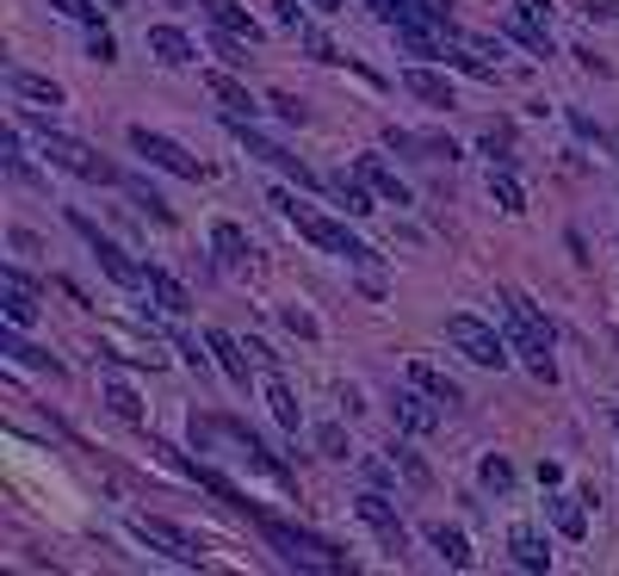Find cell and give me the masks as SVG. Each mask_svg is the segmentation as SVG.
Here are the masks:
<instances>
[{
    "label": "cell",
    "mask_w": 619,
    "mask_h": 576,
    "mask_svg": "<svg viewBox=\"0 0 619 576\" xmlns=\"http://www.w3.org/2000/svg\"><path fill=\"white\" fill-rule=\"evenodd\" d=\"M230 131L242 136V143H248V155H260V161H272V168H279V173H291L298 187H316V173H310L304 161H298V155H291V149H279V143H272V136H260V131H254V124H242V118H235V112H230Z\"/></svg>",
    "instance_id": "cell-10"
},
{
    "label": "cell",
    "mask_w": 619,
    "mask_h": 576,
    "mask_svg": "<svg viewBox=\"0 0 619 576\" xmlns=\"http://www.w3.org/2000/svg\"><path fill=\"white\" fill-rule=\"evenodd\" d=\"M186 471H193V478L205 483V490H211L217 502H230V508H248V496H242V490H235V483L223 478V471H211V465H186Z\"/></svg>",
    "instance_id": "cell-31"
},
{
    "label": "cell",
    "mask_w": 619,
    "mask_h": 576,
    "mask_svg": "<svg viewBox=\"0 0 619 576\" xmlns=\"http://www.w3.org/2000/svg\"><path fill=\"white\" fill-rule=\"evenodd\" d=\"M279 316H286V328H291V335H304V341H316V316H310V310L286 304V310H279Z\"/></svg>",
    "instance_id": "cell-38"
},
{
    "label": "cell",
    "mask_w": 619,
    "mask_h": 576,
    "mask_svg": "<svg viewBox=\"0 0 619 576\" xmlns=\"http://www.w3.org/2000/svg\"><path fill=\"white\" fill-rule=\"evenodd\" d=\"M298 38H304V50H310L316 62H341V57H335V44L323 38V32H298Z\"/></svg>",
    "instance_id": "cell-41"
},
{
    "label": "cell",
    "mask_w": 619,
    "mask_h": 576,
    "mask_svg": "<svg viewBox=\"0 0 619 576\" xmlns=\"http://www.w3.org/2000/svg\"><path fill=\"white\" fill-rule=\"evenodd\" d=\"M508 38H521L533 57H551V32H545V25H533V20H514V25H508Z\"/></svg>",
    "instance_id": "cell-34"
},
{
    "label": "cell",
    "mask_w": 619,
    "mask_h": 576,
    "mask_svg": "<svg viewBox=\"0 0 619 576\" xmlns=\"http://www.w3.org/2000/svg\"><path fill=\"white\" fill-rule=\"evenodd\" d=\"M106 7H118V0H106Z\"/></svg>",
    "instance_id": "cell-52"
},
{
    "label": "cell",
    "mask_w": 619,
    "mask_h": 576,
    "mask_svg": "<svg viewBox=\"0 0 619 576\" xmlns=\"http://www.w3.org/2000/svg\"><path fill=\"white\" fill-rule=\"evenodd\" d=\"M0 161H7V173H13V180H20V187H38V180H44V173L32 168V155H25L20 131H7V136H0Z\"/></svg>",
    "instance_id": "cell-26"
},
{
    "label": "cell",
    "mask_w": 619,
    "mask_h": 576,
    "mask_svg": "<svg viewBox=\"0 0 619 576\" xmlns=\"http://www.w3.org/2000/svg\"><path fill=\"white\" fill-rule=\"evenodd\" d=\"M131 533L143 539V545H155L161 557H174V564H186V571H198L205 557H198V545L180 527H168V520H155V515H131Z\"/></svg>",
    "instance_id": "cell-9"
},
{
    "label": "cell",
    "mask_w": 619,
    "mask_h": 576,
    "mask_svg": "<svg viewBox=\"0 0 619 576\" xmlns=\"http://www.w3.org/2000/svg\"><path fill=\"white\" fill-rule=\"evenodd\" d=\"M390 416H397L403 434H434V428H440V404L427 397L422 384H403V391L390 397Z\"/></svg>",
    "instance_id": "cell-11"
},
{
    "label": "cell",
    "mask_w": 619,
    "mask_h": 576,
    "mask_svg": "<svg viewBox=\"0 0 619 576\" xmlns=\"http://www.w3.org/2000/svg\"><path fill=\"white\" fill-rule=\"evenodd\" d=\"M0 310L13 328H32L38 323V298H32V279L20 267H0Z\"/></svg>",
    "instance_id": "cell-12"
},
{
    "label": "cell",
    "mask_w": 619,
    "mask_h": 576,
    "mask_svg": "<svg viewBox=\"0 0 619 576\" xmlns=\"http://www.w3.org/2000/svg\"><path fill=\"white\" fill-rule=\"evenodd\" d=\"M87 57H94V62H118V44H112V32H106V25L87 38Z\"/></svg>",
    "instance_id": "cell-39"
},
{
    "label": "cell",
    "mask_w": 619,
    "mask_h": 576,
    "mask_svg": "<svg viewBox=\"0 0 619 576\" xmlns=\"http://www.w3.org/2000/svg\"><path fill=\"white\" fill-rule=\"evenodd\" d=\"M180 353H186V365H193V372H205V353H198V341H186V335H180Z\"/></svg>",
    "instance_id": "cell-47"
},
{
    "label": "cell",
    "mask_w": 619,
    "mask_h": 576,
    "mask_svg": "<svg viewBox=\"0 0 619 576\" xmlns=\"http://www.w3.org/2000/svg\"><path fill=\"white\" fill-rule=\"evenodd\" d=\"M545 515H551V527H558L563 539L588 533V508H582V496H551V502H545Z\"/></svg>",
    "instance_id": "cell-21"
},
{
    "label": "cell",
    "mask_w": 619,
    "mask_h": 576,
    "mask_svg": "<svg viewBox=\"0 0 619 576\" xmlns=\"http://www.w3.org/2000/svg\"><path fill=\"white\" fill-rule=\"evenodd\" d=\"M260 533H267V545L286 557L291 571H353L348 552H335L329 539L304 533V527H291V520H260Z\"/></svg>",
    "instance_id": "cell-3"
},
{
    "label": "cell",
    "mask_w": 619,
    "mask_h": 576,
    "mask_svg": "<svg viewBox=\"0 0 619 576\" xmlns=\"http://www.w3.org/2000/svg\"><path fill=\"white\" fill-rule=\"evenodd\" d=\"M205 87H211V94L223 99V106H230L235 118H242V112L254 118V99H248V87H242V81H235V75H217V69H211V75H205Z\"/></svg>",
    "instance_id": "cell-29"
},
{
    "label": "cell",
    "mask_w": 619,
    "mask_h": 576,
    "mask_svg": "<svg viewBox=\"0 0 619 576\" xmlns=\"http://www.w3.org/2000/svg\"><path fill=\"white\" fill-rule=\"evenodd\" d=\"M272 112L286 118V124H304V106H298L291 94H272Z\"/></svg>",
    "instance_id": "cell-45"
},
{
    "label": "cell",
    "mask_w": 619,
    "mask_h": 576,
    "mask_svg": "<svg viewBox=\"0 0 619 576\" xmlns=\"http://www.w3.org/2000/svg\"><path fill=\"white\" fill-rule=\"evenodd\" d=\"M50 7H57V13H69V20H81L87 32H99V7H94V0H50Z\"/></svg>",
    "instance_id": "cell-37"
},
{
    "label": "cell",
    "mask_w": 619,
    "mask_h": 576,
    "mask_svg": "<svg viewBox=\"0 0 619 576\" xmlns=\"http://www.w3.org/2000/svg\"><path fill=\"white\" fill-rule=\"evenodd\" d=\"M570 124H576V136H588V143H600V131H595V118H582V112H570Z\"/></svg>",
    "instance_id": "cell-48"
},
{
    "label": "cell",
    "mask_w": 619,
    "mask_h": 576,
    "mask_svg": "<svg viewBox=\"0 0 619 576\" xmlns=\"http://www.w3.org/2000/svg\"><path fill=\"white\" fill-rule=\"evenodd\" d=\"M477 478H484V483H489V490H508V483H514V465H508V459H502V453H489V459H484V465H477Z\"/></svg>",
    "instance_id": "cell-35"
},
{
    "label": "cell",
    "mask_w": 619,
    "mask_h": 576,
    "mask_svg": "<svg viewBox=\"0 0 619 576\" xmlns=\"http://www.w3.org/2000/svg\"><path fill=\"white\" fill-rule=\"evenodd\" d=\"M446 341L459 347L471 365H496V372L508 365V341L484 323V316H471V310H452V316H446Z\"/></svg>",
    "instance_id": "cell-6"
},
{
    "label": "cell",
    "mask_w": 619,
    "mask_h": 576,
    "mask_svg": "<svg viewBox=\"0 0 619 576\" xmlns=\"http://www.w3.org/2000/svg\"><path fill=\"white\" fill-rule=\"evenodd\" d=\"M588 20H619V0H582Z\"/></svg>",
    "instance_id": "cell-46"
},
{
    "label": "cell",
    "mask_w": 619,
    "mask_h": 576,
    "mask_svg": "<svg viewBox=\"0 0 619 576\" xmlns=\"http://www.w3.org/2000/svg\"><path fill=\"white\" fill-rule=\"evenodd\" d=\"M614 143H619V136H614Z\"/></svg>",
    "instance_id": "cell-53"
},
{
    "label": "cell",
    "mask_w": 619,
    "mask_h": 576,
    "mask_svg": "<svg viewBox=\"0 0 619 576\" xmlns=\"http://www.w3.org/2000/svg\"><path fill=\"white\" fill-rule=\"evenodd\" d=\"M38 136H44V155H50V168L75 173V180H94V187H124V173H118L112 161L94 149V143H81V136H62V131H50V124H38Z\"/></svg>",
    "instance_id": "cell-4"
},
{
    "label": "cell",
    "mask_w": 619,
    "mask_h": 576,
    "mask_svg": "<svg viewBox=\"0 0 619 576\" xmlns=\"http://www.w3.org/2000/svg\"><path fill=\"white\" fill-rule=\"evenodd\" d=\"M360 180H366L385 205H409V187L397 180V168H385V155H360Z\"/></svg>",
    "instance_id": "cell-17"
},
{
    "label": "cell",
    "mask_w": 619,
    "mask_h": 576,
    "mask_svg": "<svg viewBox=\"0 0 619 576\" xmlns=\"http://www.w3.org/2000/svg\"><path fill=\"white\" fill-rule=\"evenodd\" d=\"M131 149L149 161V168H168L174 180H205V161H193V155L180 149L174 136L149 131V124H131Z\"/></svg>",
    "instance_id": "cell-7"
},
{
    "label": "cell",
    "mask_w": 619,
    "mask_h": 576,
    "mask_svg": "<svg viewBox=\"0 0 619 576\" xmlns=\"http://www.w3.org/2000/svg\"><path fill=\"white\" fill-rule=\"evenodd\" d=\"M514 13L533 25H551V0H514Z\"/></svg>",
    "instance_id": "cell-43"
},
{
    "label": "cell",
    "mask_w": 619,
    "mask_h": 576,
    "mask_svg": "<svg viewBox=\"0 0 619 576\" xmlns=\"http://www.w3.org/2000/svg\"><path fill=\"white\" fill-rule=\"evenodd\" d=\"M403 87L415 99H427V106H452V81L434 75V69H422V62H415V69H403Z\"/></svg>",
    "instance_id": "cell-20"
},
{
    "label": "cell",
    "mask_w": 619,
    "mask_h": 576,
    "mask_svg": "<svg viewBox=\"0 0 619 576\" xmlns=\"http://www.w3.org/2000/svg\"><path fill=\"white\" fill-rule=\"evenodd\" d=\"M403 379H409V384H422V391H427V397H434L440 409H459V404H464L459 379H446L440 365H427V360H409V365H403Z\"/></svg>",
    "instance_id": "cell-13"
},
{
    "label": "cell",
    "mask_w": 619,
    "mask_h": 576,
    "mask_svg": "<svg viewBox=\"0 0 619 576\" xmlns=\"http://www.w3.org/2000/svg\"><path fill=\"white\" fill-rule=\"evenodd\" d=\"M0 353L13 365H32V372H50V379H62V365L50 360V353H38V347H25L20 335H13V323H7V335H0Z\"/></svg>",
    "instance_id": "cell-25"
},
{
    "label": "cell",
    "mask_w": 619,
    "mask_h": 576,
    "mask_svg": "<svg viewBox=\"0 0 619 576\" xmlns=\"http://www.w3.org/2000/svg\"><path fill=\"white\" fill-rule=\"evenodd\" d=\"M149 50H155V62H168V69H186V62L198 57L193 38H186L180 25H149Z\"/></svg>",
    "instance_id": "cell-16"
},
{
    "label": "cell",
    "mask_w": 619,
    "mask_h": 576,
    "mask_svg": "<svg viewBox=\"0 0 619 576\" xmlns=\"http://www.w3.org/2000/svg\"><path fill=\"white\" fill-rule=\"evenodd\" d=\"M422 7H434V0H422ZM434 13H440V7H434Z\"/></svg>",
    "instance_id": "cell-50"
},
{
    "label": "cell",
    "mask_w": 619,
    "mask_h": 576,
    "mask_svg": "<svg viewBox=\"0 0 619 576\" xmlns=\"http://www.w3.org/2000/svg\"><path fill=\"white\" fill-rule=\"evenodd\" d=\"M427 545H434V552H440L452 571H464V564H471V545H464V533H459V527H446V520H440V527H427Z\"/></svg>",
    "instance_id": "cell-27"
},
{
    "label": "cell",
    "mask_w": 619,
    "mask_h": 576,
    "mask_svg": "<svg viewBox=\"0 0 619 576\" xmlns=\"http://www.w3.org/2000/svg\"><path fill=\"white\" fill-rule=\"evenodd\" d=\"M484 149L508 161V149H514V131H508V124H489V131H484Z\"/></svg>",
    "instance_id": "cell-40"
},
{
    "label": "cell",
    "mask_w": 619,
    "mask_h": 576,
    "mask_svg": "<svg viewBox=\"0 0 619 576\" xmlns=\"http://www.w3.org/2000/svg\"><path fill=\"white\" fill-rule=\"evenodd\" d=\"M310 7H323V13H335V7H341V0H310Z\"/></svg>",
    "instance_id": "cell-49"
},
{
    "label": "cell",
    "mask_w": 619,
    "mask_h": 576,
    "mask_svg": "<svg viewBox=\"0 0 619 576\" xmlns=\"http://www.w3.org/2000/svg\"><path fill=\"white\" fill-rule=\"evenodd\" d=\"M614 428H619V409H614Z\"/></svg>",
    "instance_id": "cell-51"
},
{
    "label": "cell",
    "mask_w": 619,
    "mask_h": 576,
    "mask_svg": "<svg viewBox=\"0 0 619 576\" xmlns=\"http://www.w3.org/2000/svg\"><path fill=\"white\" fill-rule=\"evenodd\" d=\"M489 199H496L508 217H521V212H526V192H521V180H514L508 168H489Z\"/></svg>",
    "instance_id": "cell-28"
},
{
    "label": "cell",
    "mask_w": 619,
    "mask_h": 576,
    "mask_svg": "<svg viewBox=\"0 0 619 576\" xmlns=\"http://www.w3.org/2000/svg\"><path fill=\"white\" fill-rule=\"evenodd\" d=\"M205 347H211V353H217V365H223V372H230V379L235 384H248V372H254V353H248V347H242V341H235V335H230V328H205Z\"/></svg>",
    "instance_id": "cell-15"
},
{
    "label": "cell",
    "mask_w": 619,
    "mask_h": 576,
    "mask_svg": "<svg viewBox=\"0 0 619 576\" xmlns=\"http://www.w3.org/2000/svg\"><path fill=\"white\" fill-rule=\"evenodd\" d=\"M272 7H279V20H286L291 32H310V20H304V7H298V0H272Z\"/></svg>",
    "instance_id": "cell-44"
},
{
    "label": "cell",
    "mask_w": 619,
    "mask_h": 576,
    "mask_svg": "<svg viewBox=\"0 0 619 576\" xmlns=\"http://www.w3.org/2000/svg\"><path fill=\"white\" fill-rule=\"evenodd\" d=\"M143 291H149L155 304L168 310V316H186L193 310V298H186V286H180L174 273H161V267H149V279H143Z\"/></svg>",
    "instance_id": "cell-19"
},
{
    "label": "cell",
    "mask_w": 619,
    "mask_h": 576,
    "mask_svg": "<svg viewBox=\"0 0 619 576\" xmlns=\"http://www.w3.org/2000/svg\"><path fill=\"white\" fill-rule=\"evenodd\" d=\"M106 404H112L118 422H143V404H136V391H131V384H106Z\"/></svg>",
    "instance_id": "cell-33"
},
{
    "label": "cell",
    "mask_w": 619,
    "mask_h": 576,
    "mask_svg": "<svg viewBox=\"0 0 619 576\" xmlns=\"http://www.w3.org/2000/svg\"><path fill=\"white\" fill-rule=\"evenodd\" d=\"M390 459H397V471H403L409 483H422V490H427V483H434V471H427V465L415 459V453H409V446H397V453H390Z\"/></svg>",
    "instance_id": "cell-36"
},
{
    "label": "cell",
    "mask_w": 619,
    "mask_h": 576,
    "mask_svg": "<svg viewBox=\"0 0 619 576\" xmlns=\"http://www.w3.org/2000/svg\"><path fill=\"white\" fill-rule=\"evenodd\" d=\"M69 230H75L81 242L94 249L99 273H106L112 286H124V291H143V279H149V267H136L131 254L118 249V242H112V236H106V230H99V224H94V217H87V212H69Z\"/></svg>",
    "instance_id": "cell-5"
},
{
    "label": "cell",
    "mask_w": 619,
    "mask_h": 576,
    "mask_svg": "<svg viewBox=\"0 0 619 576\" xmlns=\"http://www.w3.org/2000/svg\"><path fill=\"white\" fill-rule=\"evenodd\" d=\"M496 310H502L508 335H514V353L533 365V379L551 384V379H558V365H551V323L533 310V298H526V291H514V286H502V291H496Z\"/></svg>",
    "instance_id": "cell-1"
},
{
    "label": "cell",
    "mask_w": 619,
    "mask_h": 576,
    "mask_svg": "<svg viewBox=\"0 0 619 576\" xmlns=\"http://www.w3.org/2000/svg\"><path fill=\"white\" fill-rule=\"evenodd\" d=\"M272 205H279V217H286L291 230L304 236V242H316L323 254H341V261H353V267H372L378 254L360 242V236H348V224H335V217H323V212H310V205H298L291 192H272Z\"/></svg>",
    "instance_id": "cell-2"
},
{
    "label": "cell",
    "mask_w": 619,
    "mask_h": 576,
    "mask_svg": "<svg viewBox=\"0 0 619 576\" xmlns=\"http://www.w3.org/2000/svg\"><path fill=\"white\" fill-rule=\"evenodd\" d=\"M205 13H211L217 32H230L242 44H260V20H254L248 7H235V0H205Z\"/></svg>",
    "instance_id": "cell-14"
},
{
    "label": "cell",
    "mask_w": 619,
    "mask_h": 576,
    "mask_svg": "<svg viewBox=\"0 0 619 576\" xmlns=\"http://www.w3.org/2000/svg\"><path fill=\"white\" fill-rule=\"evenodd\" d=\"M353 515H360L372 533L385 539V552H403V545H409V527H403V515H397V502H390V496L360 490V496H353Z\"/></svg>",
    "instance_id": "cell-8"
},
{
    "label": "cell",
    "mask_w": 619,
    "mask_h": 576,
    "mask_svg": "<svg viewBox=\"0 0 619 576\" xmlns=\"http://www.w3.org/2000/svg\"><path fill=\"white\" fill-rule=\"evenodd\" d=\"M329 192H335V205H341L348 217H372V212H378V192H372L366 180H348V173H335Z\"/></svg>",
    "instance_id": "cell-18"
},
{
    "label": "cell",
    "mask_w": 619,
    "mask_h": 576,
    "mask_svg": "<svg viewBox=\"0 0 619 576\" xmlns=\"http://www.w3.org/2000/svg\"><path fill=\"white\" fill-rule=\"evenodd\" d=\"M267 404H272V416H279V428H291V434L304 428V409H298V397H291V391H286L279 379L267 384Z\"/></svg>",
    "instance_id": "cell-32"
},
{
    "label": "cell",
    "mask_w": 619,
    "mask_h": 576,
    "mask_svg": "<svg viewBox=\"0 0 619 576\" xmlns=\"http://www.w3.org/2000/svg\"><path fill=\"white\" fill-rule=\"evenodd\" d=\"M124 192H131L136 205H143V212L155 217V224H174V212H168V199H161V192L149 187V180H136V173H124Z\"/></svg>",
    "instance_id": "cell-30"
},
{
    "label": "cell",
    "mask_w": 619,
    "mask_h": 576,
    "mask_svg": "<svg viewBox=\"0 0 619 576\" xmlns=\"http://www.w3.org/2000/svg\"><path fill=\"white\" fill-rule=\"evenodd\" d=\"M316 446H323L329 459H348V441H341V428H316Z\"/></svg>",
    "instance_id": "cell-42"
},
{
    "label": "cell",
    "mask_w": 619,
    "mask_h": 576,
    "mask_svg": "<svg viewBox=\"0 0 619 576\" xmlns=\"http://www.w3.org/2000/svg\"><path fill=\"white\" fill-rule=\"evenodd\" d=\"M211 249H217V261H223V267H242V261L254 254L242 224H211Z\"/></svg>",
    "instance_id": "cell-23"
},
{
    "label": "cell",
    "mask_w": 619,
    "mask_h": 576,
    "mask_svg": "<svg viewBox=\"0 0 619 576\" xmlns=\"http://www.w3.org/2000/svg\"><path fill=\"white\" fill-rule=\"evenodd\" d=\"M508 552H514L521 571H551V552H545V539L533 533V527H514V533H508Z\"/></svg>",
    "instance_id": "cell-22"
},
{
    "label": "cell",
    "mask_w": 619,
    "mask_h": 576,
    "mask_svg": "<svg viewBox=\"0 0 619 576\" xmlns=\"http://www.w3.org/2000/svg\"><path fill=\"white\" fill-rule=\"evenodd\" d=\"M7 87H13L20 99H32V106H62V87L50 75H25V69H13V75H7Z\"/></svg>",
    "instance_id": "cell-24"
}]
</instances>
